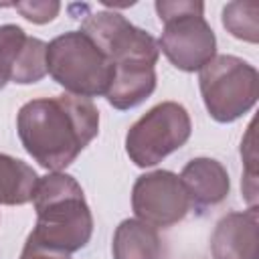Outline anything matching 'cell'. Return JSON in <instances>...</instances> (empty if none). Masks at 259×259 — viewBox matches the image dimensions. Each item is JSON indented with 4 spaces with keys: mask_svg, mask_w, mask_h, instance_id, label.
Listing matches in <instances>:
<instances>
[{
    "mask_svg": "<svg viewBox=\"0 0 259 259\" xmlns=\"http://www.w3.org/2000/svg\"><path fill=\"white\" fill-rule=\"evenodd\" d=\"M16 130L34 162L47 170L61 172L97 136L99 111L85 97H38L20 107Z\"/></svg>",
    "mask_w": 259,
    "mask_h": 259,
    "instance_id": "1",
    "label": "cell"
},
{
    "mask_svg": "<svg viewBox=\"0 0 259 259\" xmlns=\"http://www.w3.org/2000/svg\"><path fill=\"white\" fill-rule=\"evenodd\" d=\"M81 32L113 65V81L105 95L109 105L125 111L138 107L154 93L160 47L150 32L109 10L87 12L81 18Z\"/></svg>",
    "mask_w": 259,
    "mask_h": 259,
    "instance_id": "2",
    "label": "cell"
},
{
    "mask_svg": "<svg viewBox=\"0 0 259 259\" xmlns=\"http://www.w3.org/2000/svg\"><path fill=\"white\" fill-rule=\"evenodd\" d=\"M32 202L36 225L30 241L61 255H73L89 243L93 217L81 184L71 174L51 172L38 178Z\"/></svg>",
    "mask_w": 259,
    "mask_h": 259,
    "instance_id": "3",
    "label": "cell"
},
{
    "mask_svg": "<svg viewBox=\"0 0 259 259\" xmlns=\"http://www.w3.org/2000/svg\"><path fill=\"white\" fill-rule=\"evenodd\" d=\"M47 73L69 95H107L113 81V65L97 45L81 30H69L47 45Z\"/></svg>",
    "mask_w": 259,
    "mask_h": 259,
    "instance_id": "4",
    "label": "cell"
},
{
    "mask_svg": "<svg viewBox=\"0 0 259 259\" xmlns=\"http://www.w3.org/2000/svg\"><path fill=\"white\" fill-rule=\"evenodd\" d=\"M156 12L164 22L160 51L180 71H200L217 55V36L204 20V4L194 0H158Z\"/></svg>",
    "mask_w": 259,
    "mask_h": 259,
    "instance_id": "5",
    "label": "cell"
},
{
    "mask_svg": "<svg viewBox=\"0 0 259 259\" xmlns=\"http://www.w3.org/2000/svg\"><path fill=\"white\" fill-rule=\"evenodd\" d=\"M198 87L208 115L219 123H231L257 103L259 73L235 55H214L198 71Z\"/></svg>",
    "mask_w": 259,
    "mask_h": 259,
    "instance_id": "6",
    "label": "cell"
},
{
    "mask_svg": "<svg viewBox=\"0 0 259 259\" xmlns=\"http://www.w3.org/2000/svg\"><path fill=\"white\" fill-rule=\"evenodd\" d=\"M192 132L190 115L176 101H162L144 113L125 134V152L140 168H150L182 148Z\"/></svg>",
    "mask_w": 259,
    "mask_h": 259,
    "instance_id": "7",
    "label": "cell"
},
{
    "mask_svg": "<svg viewBox=\"0 0 259 259\" xmlns=\"http://www.w3.org/2000/svg\"><path fill=\"white\" fill-rule=\"evenodd\" d=\"M132 208L138 221L154 229H168L180 223L192 206L178 174L154 170L138 176L134 182Z\"/></svg>",
    "mask_w": 259,
    "mask_h": 259,
    "instance_id": "8",
    "label": "cell"
},
{
    "mask_svg": "<svg viewBox=\"0 0 259 259\" xmlns=\"http://www.w3.org/2000/svg\"><path fill=\"white\" fill-rule=\"evenodd\" d=\"M259 210L227 212L210 235L212 259H259Z\"/></svg>",
    "mask_w": 259,
    "mask_h": 259,
    "instance_id": "9",
    "label": "cell"
},
{
    "mask_svg": "<svg viewBox=\"0 0 259 259\" xmlns=\"http://www.w3.org/2000/svg\"><path fill=\"white\" fill-rule=\"evenodd\" d=\"M180 182L190 198V206L198 210L223 202L231 190L227 168L212 158H192L182 168Z\"/></svg>",
    "mask_w": 259,
    "mask_h": 259,
    "instance_id": "10",
    "label": "cell"
},
{
    "mask_svg": "<svg viewBox=\"0 0 259 259\" xmlns=\"http://www.w3.org/2000/svg\"><path fill=\"white\" fill-rule=\"evenodd\" d=\"M111 253L113 259H160L162 241L154 227L138 219H125L113 233Z\"/></svg>",
    "mask_w": 259,
    "mask_h": 259,
    "instance_id": "11",
    "label": "cell"
},
{
    "mask_svg": "<svg viewBox=\"0 0 259 259\" xmlns=\"http://www.w3.org/2000/svg\"><path fill=\"white\" fill-rule=\"evenodd\" d=\"M38 176L26 162L0 154V204L16 206L32 200Z\"/></svg>",
    "mask_w": 259,
    "mask_h": 259,
    "instance_id": "12",
    "label": "cell"
},
{
    "mask_svg": "<svg viewBox=\"0 0 259 259\" xmlns=\"http://www.w3.org/2000/svg\"><path fill=\"white\" fill-rule=\"evenodd\" d=\"M257 14H259L257 2H229L223 8V26L235 38L257 42L259 40Z\"/></svg>",
    "mask_w": 259,
    "mask_h": 259,
    "instance_id": "13",
    "label": "cell"
},
{
    "mask_svg": "<svg viewBox=\"0 0 259 259\" xmlns=\"http://www.w3.org/2000/svg\"><path fill=\"white\" fill-rule=\"evenodd\" d=\"M45 75H47V42L28 36L20 53L16 71L12 75V83L30 85V83H38Z\"/></svg>",
    "mask_w": 259,
    "mask_h": 259,
    "instance_id": "14",
    "label": "cell"
},
{
    "mask_svg": "<svg viewBox=\"0 0 259 259\" xmlns=\"http://www.w3.org/2000/svg\"><path fill=\"white\" fill-rule=\"evenodd\" d=\"M26 38L28 34L18 24L0 26V89H4L8 81H12Z\"/></svg>",
    "mask_w": 259,
    "mask_h": 259,
    "instance_id": "15",
    "label": "cell"
},
{
    "mask_svg": "<svg viewBox=\"0 0 259 259\" xmlns=\"http://www.w3.org/2000/svg\"><path fill=\"white\" fill-rule=\"evenodd\" d=\"M26 20H30V22H34V24H45V22H51L57 14H59V10H61V4L59 2H55V0H51V2H47V0H28V2H14L12 4Z\"/></svg>",
    "mask_w": 259,
    "mask_h": 259,
    "instance_id": "16",
    "label": "cell"
},
{
    "mask_svg": "<svg viewBox=\"0 0 259 259\" xmlns=\"http://www.w3.org/2000/svg\"><path fill=\"white\" fill-rule=\"evenodd\" d=\"M20 259H69V255H61V253L49 251V249L36 245L34 241L26 239L24 249H22V253H20Z\"/></svg>",
    "mask_w": 259,
    "mask_h": 259,
    "instance_id": "17",
    "label": "cell"
},
{
    "mask_svg": "<svg viewBox=\"0 0 259 259\" xmlns=\"http://www.w3.org/2000/svg\"><path fill=\"white\" fill-rule=\"evenodd\" d=\"M166 259H202L200 255H190V253H180V255H168Z\"/></svg>",
    "mask_w": 259,
    "mask_h": 259,
    "instance_id": "18",
    "label": "cell"
}]
</instances>
